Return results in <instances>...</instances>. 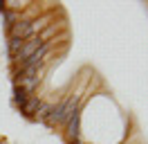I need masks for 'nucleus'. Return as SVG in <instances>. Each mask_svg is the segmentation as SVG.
Returning <instances> with one entry per match:
<instances>
[{
  "mask_svg": "<svg viewBox=\"0 0 148 144\" xmlns=\"http://www.w3.org/2000/svg\"><path fill=\"white\" fill-rule=\"evenodd\" d=\"M0 11H5V2L2 0H0Z\"/></svg>",
  "mask_w": 148,
  "mask_h": 144,
  "instance_id": "9d476101",
  "label": "nucleus"
},
{
  "mask_svg": "<svg viewBox=\"0 0 148 144\" xmlns=\"http://www.w3.org/2000/svg\"><path fill=\"white\" fill-rule=\"evenodd\" d=\"M38 106H40V101H38L36 97H32V99H27L20 108H23V113H25V115H36V113H38Z\"/></svg>",
  "mask_w": 148,
  "mask_h": 144,
  "instance_id": "39448f33",
  "label": "nucleus"
},
{
  "mask_svg": "<svg viewBox=\"0 0 148 144\" xmlns=\"http://www.w3.org/2000/svg\"><path fill=\"white\" fill-rule=\"evenodd\" d=\"M29 36H34V32H32V20H20V23H16V25L11 27V38L25 41Z\"/></svg>",
  "mask_w": 148,
  "mask_h": 144,
  "instance_id": "7ed1b4c3",
  "label": "nucleus"
},
{
  "mask_svg": "<svg viewBox=\"0 0 148 144\" xmlns=\"http://www.w3.org/2000/svg\"><path fill=\"white\" fill-rule=\"evenodd\" d=\"M67 133H70V137H74V140H76V135H79V108H76V110L72 113V117H70Z\"/></svg>",
  "mask_w": 148,
  "mask_h": 144,
  "instance_id": "20e7f679",
  "label": "nucleus"
},
{
  "mask_svg": "<svg viewBox=\"0 0 148 144\" xmlns=\"http://www.w3.org/2000/svg\"><path fill=\"white\" fill-rule=\"evenodd\" d=\"M38 110H40V113H38V117H49V110H52V108L45 106V104H40V106H38Z\"/></svg>",
  "mask_w": 148,
  "mask_h": 144,
  "instance_id": "1a4fd4ad",
  "label": "nucleus"
},
{
  "mask_svg": "<svg viewBox=\"0 0 148 144\" xmlns=\"http://www.w3.org/2000/svg\"><path fill=\"white\" fill-rule=\"evenodd\" d=\"M76 144H79V142H76Z\"/></svg>",
  "mask_w": 148,
  "mask_h": 144,
  "instance_id": "9b49d317",
  "label": "nucleus"
},
{
  "mask_svg": "<svg viewBox=\"0 0 148 144\" xmlns=\"http://www.w3.org/2000/svg\"><path fill=\"white\" fill-rule=\"evenodd\" d=\"M20 47H23V41H20V38H11V41H9V50H11L14 56L20 52Z\"/></svg>",
  "mask_w": 148,
  "mask_h": 144,
  "instance_id": "0eeeda50",
  "label": "nucleus"
},
{
  "mask_svg": "<svg viewBox=\"0 0 148 144\" xmlns=\"http://www.w3.org/2000/svg\"><path fill=\"white\" fill-rule=\"evenodd\" d=\"M40 45H43V38H38V36H29L27 41H23V47H20V52L16 54V61L25 63L29 56L36 52L38 47H40Z\"/></svg>",
  "mask_w": 148,
  "mask_h": 144,
  "instance_id": "f03ea898",
  "label": "nucleus"
},
{
  "mask_svg": "<svg viewBox=\"0 0 148 144\" xmlns=\"http://www.w3.org/2000/svg\"><path fill=\"white\" fill-rule=\"evenodd\" d=\"M5 20H7V25H9V27L16 25V16H14L11 11H5Z\"/></svg>",
  "mask_w": 148,
  "mask_h": 144,
  "instance_id": "6e6552de",
  "label": "nucleus"
},
{
  "mask_svg": "<svg viewBox=\"0 0 148 144\" xmlns=\"http://www.w3.org/2000/svg\"><path fill=\"white\" fill-rule=\"evenodd\" d=\"M14 95H16V104H18V106H23V104H25V101H27V90L23 88V86H20V88H16V92H14Z\"/></svg>",
  "mask_w": 148,
  "mask_h": 144,
  "instance_id": "423d86ee",
  "label": "nucleus"
},
{
  "mask_svg": "<svg viewBox=\"0 0 148 144\" xmlns=\"http://www.w3.org/2000/svg\"><path fill=\"white\" fill-rule=\"evenodd\" d=\"M76 108H79V99H67V101H63V104H58V106L52 108L47 119H49L52 124H54V122H67Z\"/></svg>",
  "mask_w": 148,
  "mask_h": 144,
  "instance_id": "f257e3e1",
  "label": "nucleus"
}]
</instances>
